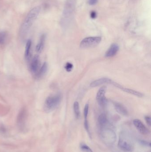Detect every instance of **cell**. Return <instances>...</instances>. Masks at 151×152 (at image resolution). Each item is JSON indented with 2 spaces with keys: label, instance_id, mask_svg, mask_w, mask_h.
<instances>
[{
  "label": "cell",
  "instance_id": "obj_15",
  "mask_svg": "<svg viewBox=\"0 0 151 152\" xmlns=\"http://www.w3.org/2000/svg\"><path fill=\"white\" fill-rule=\"evenodd\" d=\"M48 69V65L46 62H44L42 66L39 69L36 74L35 75V78L40 79L45 75Z\"/></svg>",
  "mask_w": 151,
  "mask_h": 152
},
{
  "label": "cell",
  "instance_id": "obj_19",
  "mask_svg": "<svg viewBox=\"0 0 151 152\" xmlns=\"http://www.w3.org/2000/svg\"><path fill=\"white\" fill-rule=\"evenodd\" d=\"M73 107L75 117L77 118H79L80 115V113L79 110V105L78 102H75L74 103Z\"/></svg>",
  "mask_w": 151,
  "mask_h": 152
},
{
  "label": "cell",
  "instance_id": "obj_24",
  "mask_svg": "<svg viewBox=\"0 0 151 152\" xmlns=\"http://www.w3.org/2000/svg\"><path fill=\"white\" fill-rule=\"evenodd\" d=\"M145 121L147 123V125L150 126H151V118L150 116H146L145 117Z\"/></svg>",
  "mask_w": 151,
  "mask_h": 152
},
{
  "label": "cell",
  "instance_id": "obj_8",
  "mask_svg": "<svg viewBox=\"0 0 151 152\" xmlns=\"http://www.w3.org/2000/svg\"><path fill=\"white\" fill-rule=\"evenodd\" d=\"M133 123L137 129L141 134L144 135H146L150 134V130L145 126V125L140 120L137 119L134 120L133 121Z\"/></svg>",
  "mask_w": 151,
  "mask_h": 152
},
{
  "label": "cell",
  "instance_id": "obj_22",
  "mask_svg": "<svg viewBox=\"0 0 151 152\" xmlns=\"http://www.w3.org/2000/svg\"><path fill=\"white\" fill-rule=\"evenodd\" d=\"M89 112V105L88 104H86L84 107V117L85 119H87V118L88 114Z\"/></svg>",
  "mask_w": 151,
  "mask_h": 152
},
{
  "label": "cell",
  "instance_id": "obj_18",
  "mask_svg": "<svg viewBox=\"0 0 151 152\" xmlns=\"http://www.w3.org/2000/svg\"><path fill=\"white\" fill-rule=\"evenodd\" d=\"M8 38V34L5 31H0V45H3L6 43Z\"/></svg>",
  "mask_w": 151,
  "mask_h": 152
},
{
  "label": "cell",
  "instance_id": "obj_26",
  "mask_svg": "<svg viewBox=\"0 0 151 152\" xmlns=\"http://www.w3.org/2000/svg\"><path fill=\"white\" fill-rule=\"evenodd\" d=\"M97 17V13L95 11H93L91 12H90V18L92 19H95Z\"/></svg>",
  "mask_w": 151,
  "mask_h": 152
},
{
  "label": "cell",
  "instance_id": "obj_14",
  "mask_svg": "<svg viewBox=\"0 0 151 152\" xmlns=\"http://www.w3.org/2000/svg\"><path fill=\"white\" fill-rule=\"evenodd\" d=\"M113 104L115 110L118 113L123 116H127L129 115L128 111L126 107H124L122 104L118 102H114Z\"/></svg>",
  "mask_w": 151,
  "mask_h": 152
},
{
  "label": "cell",
  "instance_id": "obj_25",
  "mask_svg": "<svg viewBox=\"0 0 151 152\" xmlns=\"http://www.w3.org/2000/svg\"><path fill=\"white\" fill-rule=\"evenodd\" d=\"M98 0H89L88 3L90 5H94L96 4Z\"/></svg>",
  "mask_w": 151,
  "mask_h": 152
},
{
  "label": "cell",
  "instance_id": "obj_6",
  "mask_svg": "<svg viewBox=\"0 0 151 152\" xmlns=\"http://www.w3.org/2000/svg\"><path fill=\"white\" fill-rule=\"evenodd\" d=\"M27 117V111L25 107H23L19 112L17 117V125L20 129L23 130L25 128Z\"/></svg>",
  "mask_w": 151,
  "mask_h": 152
},
{
  "label": "cell",
  "instance_id": "obj_13",
  "mask_svg": "<svg viewBox=\"0 0 151 152\" xmlns=\"http://www.w3.org/2000/svg\"><path fill=\"white\" fill-rule=\"evenodd\" d=\"M32 42L31 40H28L26 43L25 49V58L26 61H30L31 59V49H32Z\"/></svg>",
  "mask_w": 151,
  "mask_h": 152
},
{
  "label": "cell",
  "instance_id": "obj_5",
  "mask_svg": "<svg viewBox=\"0 0 151 152\" xmlns=\"http://www.w3.org/2000/svg\"><path fill=\"white\" fill-rule=\"evenodd\" d=\"M100 37H89L83 39L80 44V47L82 49L93 48L98 45L101 42Z\"/></svg>",
  "mask_w": 151,
  "mask_h": 152
},
{
  "label": "cell",
  "instance_id": "obj_16",
  "mask_svg": "<svg viewBox=\"0 0 151 152\" xmlns=\"http://www.w3.org/2000/svg\"><path fill=\"white\" fill-rule=\"evenodd\" d=\"M98 123L100 129L108 126L109 125V122H108L107 117L105 114H102L99 116L98 118Z\"/></svg>",
  "mask_w": 151,
  "mask_h": 152
},
{
  "label": "cell",
  "instance_id": "obj_21",
  "mask_svg": "<svg viewBox=\"0 0 151 152\" xmlns=\"http://www.w3.org/2000/svg\"><path fill=\"white\" fill-rule=\"evenodd\" d=\"M65 69L67 72H71L73 68V65L70 62H67L65 66Z\"/></svg>",
  "mask_w": 151,
  "mask_h": 152
},
{
  "label": "cell",
  "instance_id": "obj_9",
  "mask_svg": "<svg viewBox=\"0 0 151 152\" xmlns=\"http://www.w3.org/2000/svg\"><path fill=\"white\" fill-rule=\"evenodd\" d=\"M40 61L39 56L35 55L29 64V70L33 74H36L40 69Z\"/></svg>",
  "mask_w": 151,
  "mask_h": 152
},
{
  "label": "cell",
  "instance_id": "obj_23",
  "mask_svg": "<svg viewBox=\"0 0 151 152\" xmlns=\"http://www.w3.org/2000/svg\"><path fill=\"white\" fill-rule=\"evenodd\" d=\"M84 127L87 132L90 134L89 126L88 122L87 119H85L84 121Z\"/></svg>",
  "mask_w": 151,
  "mask_h": 152
},
{
  "label": "cell",
  "instance_id": "obj_12",
  "mask_svg": "<svg viewBox=\"0 0 151 152\" xmlns=\"http://www.w3.org/2000/svg\"><path fill=\"white\" fill-rule=\"evenodd\" d=\"M46 35L44 34L42 35L40 37L39 42L35 47V50L38 53H40L44 49L45 46Z\"/></svg>",
  "mask_w": 151,
  "mask_h": 152
},
{
  "label": "cell",
  "instance_id": "obj_20",
  "mask_svg": "<svg viewBox=\"0 0 151 152\" xmlns=\"http://www.w3.org/2000/svg\"><path fill=\"white\" fill-rule=\"evenodd\" d=\"M80 147L81 150L83 152H93L92 150L86 144L82 143L81 144Z\"/></svg>",
  "mask_w": 151,
  "mask_h": 152
},
{
  "label": "cell",
  "instance_id": "obj_7",
  "mask_svg": "<svg viewBox=\"0 0 151 152\" xmlns=\"http://www.w3.org/2000/svg\"><path fill=\"white\" fill-rule=\"evenodd\" d=\"M106 87L103 86L98 90L96 96V100L98 104L102 107H105L107 104V100L105 96Z\"/></svg>",
  "mask_w": 151,
  "mask_h": 152
},
{
  "label": "cell",
  "instance_id": "obj_1",
  "mask_svg": "<svg viewBox=\"0 0 151 152\" xmlns=\"http://www.w3.org/2000/svg\"><path fill=\"white\" fill-rule=\"evenodd\" d=\"M40 11V8L39 6L34 7L26 17L20 29L19 36L21 40H24L26 37L28 31L39 15Z\"/></svg>",
  "mask_w": 151,
  "mask_h": 152
},
{
  "label": "cell",
  "instance_id": "obj_10",
  "mask_svg": "<svg viewBox=\"0 0 151 152\" xmlns=\"http://www.w3.org/2000/svg\"><path fill=\"white\" fill-rule=\"evenodd\" d=\"M113 80L108 78H102L94 80L90 83V86L92 87H96L105 84H112Z\"/></svg>",
  "mask_w": 151,
  "mask_h": 152
},
{
  "label": "cell",
  "instance_id": "obj_3",
  "mask_svg": "<svg viewBox=\"0 0 151 152\" xmlns=\"http://www.w3.org/2000/svg\"><path fill=\"white\" fill-rule=\"evenodd\" d=\"M118 146L121 150L125 152H133L134 151L133 142L125 133H122L120 136Z\"/></svg>",
  "mask_w": 151,
  "mask_h": 152
},
{
  "label": "cell",
  "instance_id": "obj_4",
  "mask_svg": "<svg viewBox=\"0 0 151 152\" xmlns=\"http://www.w3.org/2000/svg\"><path fill=\"white\" fill-rule=\"evenodd\" d=\"M101 135L104 141L109 145L114 143L116 139V134L114 131L108 128V126L100 129Z\"/></svg>",
  "mask_w": 151,
  "mask_h": 152
},
{
  "label": "cell",
  "instance_id": "obj_17",
  "mask_svg": "<svg viewBox=\"0 0 151 152\" xmlns=\"http://www.w3.org/2000/svg\"><path fill=\"white\" fill-rule=\"evenodd\" d=\"M122 91H125L126 93L129 94H131L134 95L136 96H138V97H142L144 96L143 94L138 91H136V90H133V89H129V88H126L122 86L121 88Z\"/></svg>",
  "mask_w": 151,
  "mask_h": 152
},
{
  "label": "cell",
  "instance_id": "obj_27",
  "mask_svg": "<svg viewBox=\"0 0 151 152\" xmlns=\"http://www.w3.org/2000/svg\"><path fill=\"white\" fill-rule=\"evenodd\" d=\"M141 143L144 145H146V146H149L151 147V143L149 142H146L145 141H141Z\"/></svg>",
  "mask_w": 151,
  "mask_h": 152
},
{
  "label": "cell",
  "instance_id": "obj_2",
  "mask_svg": "<svg viewBox=\"0 0 151 152\" xmlns=\"http://www.w3.org/2000/svg\"><path fill=\"white\" fill-rule=\"evenodd\" d=\"M62 98V95L59 94L48 96L44 102V110L46 112L49 113L55 110L61 102Z\"/></svg>",
  "mask_w": 151,
  "mask_h": 152
},
{
  "label": "cell",
  "instance_id": "obj_11",
  "mask_svg": "<svg viewBox=\"0 0 151 152\" xmlns=\"http://www.w3.org/2000/svg\"><path fill=\"white\" fill-rule=\"evenodd\" d=\"M119 47L117 44L113 43L111 45L108 50L106 51L105 56L107 58H111L116 55L118 51Z\"/></svg>",
  "mask_w": 151,
  "mask_h": 152
}]
</instances>
